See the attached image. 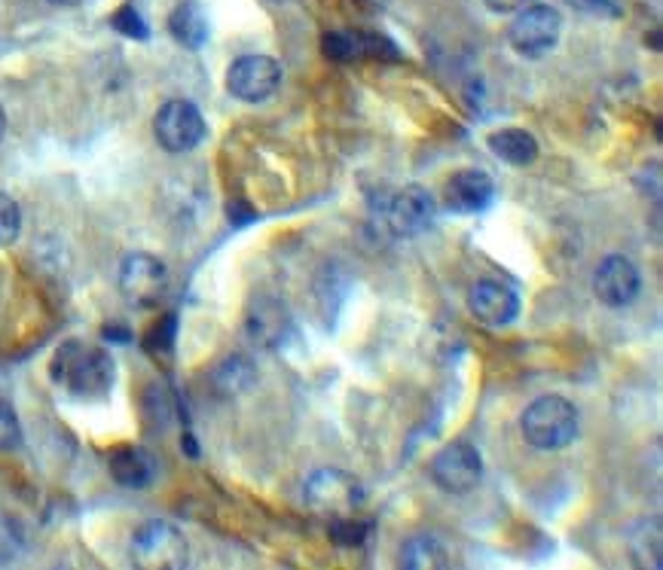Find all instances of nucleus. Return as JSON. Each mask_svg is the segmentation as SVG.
Segmentation results:
<instances>
[{
    "mask_svg": "<svg viewBox=\"0 0 663 570\" xmlns=\"http://www.w3.org/2000/svg\"><path fill=\"white\" fill-rule=\"evenodd\" d=\"M53 376L58 384H65L68 394L80 396V400H101L113 384V360L111 354L101 348L70 342L58 351Z\"/></svg>",
    "mask_w": 663,
    "mask_h": 570,
    "instance_id": "nucleus-1",
    "label": "nucleus"
},
{
    "mask_svg": "<svg viewBox=\"0 0 663 570\" xmlns=\"http://www.w3.org/2000/svg\"><path fill=\"white\" fill-rule=\"evenodd\" d=\"M578 436V409L563 396H541L523 412V439L539 451H560Z\"/></svg>",
    "mask_w": 663,
    "mask_h": 570,
    "instance_id": "nucleus-2",
    "label": "nucleus"
},
{
    "mask_svg": "<svg viewBox=\"0 0 663 570\" xmlns=\"http://www.w3.org/2000/svg\"><path fill=\"white\" fill-rule=\"evenodd\" d=\"M129 552L141 570H180L190 561L187 537L168 522H144L132 534Z\"/></svg>",
    "mask_w": 663,
    "mask_h": 570,
    "instance_id": "nucleus-3",
    "label": "nucleus"
},
{
    "mask_svg": "<svg viewBox=\"0 0 663 570\" xmlns=\"http://www.w3.org/2000/svg\"><path fill=\"white\" fill-rule=\"evenodd\" d=\"M303 501L318 516L343 518L352 516L361 503H364V489H361L358 479L349 476L346 470L324 467V470H316V473L306 479Z\"/></svg>",
    "mask_w": 663,
    "mask_h": 570,
    "instance_id": "nucleus-4",
    "label": "nucleus"
},
{
    "mask_svg": "<svg viewBox=\"0 0 663 570\" xmlns=\"http://www.w3.org/2000/svg\"><path fill=\"white\" fill-rule=\"evenodd\" d=\"M560 34H563V15L548 3H526L508 27V43L523 58H541L560 43Z\"/></svg>",
    "mask_w": 663,
    "mask_h": 570,
    "instance_id": "nucleus-5",
    "label": "nucleus"
},
{
    "mask_svg": "<svg viewBox=\"0 0 663 570\" xmlns=\"http://www.w3.org/2000/svg\"><path fill=\"white\" fill-rule=\"evenodd\" d=\"M153 135L159 141V147L166 153H190L202 144L206 137V120L196 108L194 101H184V98H175V101H166L156 120H153Z\"/></svg>",
    "mask_w": 663,
    "mask_h": 570,
    "instance_id": "nucleus-6",
    "label": "nucleus"
},
{
    "mask_svg": "<svg viewBox=\"0 0 663 570\" xmlns=\"http://www.w3.org/2000/svg\"><path fill=\"white\" fill-rule=\"evenodd\" d=\"M281 86V65L269 55H242L226 70V89L230 96L248 104H261L273 98Z\"/></svg>",
    "mask_w": 663,
    "mask_h": 570,
    "instance_id": "nucleus-7",
    "label": "nucleus"
},
{
    "mask_svg": "<svg viewBox=\"0 0 663 570\" xmlns=\"http://www.w3.org/2000/svg\"><path fill=\"white\" fill-rule=\"evenodd\" d=\"M480 476H484L480 451L468 443L441 448L431 461V479L446 494H468L480 485Z\"/></svg>",
    "mask_w": 663,
    "mask_h": 570,
    "instance_id": "nucleus-8",
    "label": "nucleus"
},
{
    "mask_svg": "<svg viewBox=\"0 0 663 570\" xmlns=\"http://www.w3.org/2000/svg\"><path fill=\"white\" fill-rule=\"evenodd\" d=\"M168 287V269L151 254H129L120 266V293L139 309L156 305Z\"/></svg>",
    "mask_w": 663,
    "mask_h": 570,
    "instance_id": "nucleus-9",
    "label": "nucleus"
},
{
    "mask_svg": "<svg viewBox=\"0 0 663 570\" xmlns=\"http://www.w3.org/2000/svg\"><path fill=\"white\" fill-rule=\"evenodd\" d=\"M438 214V204L431 199L429 190L422 187H404L398 190L386 204V226L391 235L398 238H413L431 230Z\"/></svg>",
    "mask_w": 663,
    "mask_h": 570,
    "instance_id": "nucleus-10",
    "label": "nucleus"
},
{
    "mask_svg": "<svg viewBox=\"0 0 663 570\" xmlns=\"http://www.w3.org/2000/svg\"><path fill=\"white\" fill-rule=\"evenodd\" d=\"M639 290H642V275L633 266V259H627L623 254H611L596 266L594 293L608 309L630 305L639 297Z\"/></svg>",
    "mask_w": 663,
    "mask_h": 570,
    "instance_id": "nucleus-11",
    "label": "nucleus"
},
{
    "mask_svg": "<svg viewBox=\"0 0 663 570\" xmlns=\"http://www.w3.org/2000/svg\"><path fill=\"white\" fill-rule=\"evenodd\" d=\"M471 314L486 326H508L520 314V297L501 281H480L468 293Z\"/></svg>",
    "mask_w": 663,
    "mask_h": 570,
    "instance_id": "nucleus-12",
    "label": "nucleus"
},
{
    "mask_svg": "<svg viewBox=\"0 0 663 570\" xmlns=\"http://www.w3.org/2000/svg\"><path fill=\"white\" fill-rule=\"evenodd\" d=\"M496 199L493 177L480 168H462L446 183V204L456 214H480Z\"/></svg>",
    "mask_w": 663,
    "mask_h": 570,
    "instance_id": "nucleus-13",
    "label": "nucleus"
},
{
    "mask_svg": "<svg viewBox=\"0 0 663 570\" xmlns=\"http://www.w3.org/2000/svg\"><path fill=\"white\" fill-rule=\"evenodd\" d=\"M111 476L125 485V489H144V485H151L153 476H156V461H153V455H147L144 448L139 446H125L117 448L111 455Z\"/></svg>",
    "mask_w": 663,
    "mask_h": 570,
    "instance_id": "nucleus-14",
    "label": "nucleus"
},
{
    "mask_svg": "<svg viewBox=\"0 0 663 570\" xmlns=\"http://www.w3.org/2000/svg\"><path fill=\"white\" fill-rule=\"evenodd\" d=\"M489 149L493 156H498L501 163L517 165V168H526L539 159V141L529 135L526 128H501V132H493L489 135Z\"/></svg>",
    "mask_w": 663,
    "mask_h": 570,
    "instance_id": "nucleus-15",
    "label": "nucleus"
},
{
    "mask_svg": "<svg viewBox=\"0 0 663 570\" xmlns=\"http://www.w3.org/2000/svg\"><path fill=\"white\" fill-rule=\"evenodd\" d=\"M290 329L288 312L285 305H278L276 299H261L254 302L248 321V333L254 336V342H261L266 348H273L278 342L285 339V333Z\"/></svg>",
    "mask_w": 663,
    "mask_h": 570,
    "instance_id": "nucleus-16",
    "label": "nucleus"
},
{
    "mask_svg": "<svg viewBox=\"0 0 663 570\" xmlns=\"http://www.w3.org/2000/svg\"><path fill=\"white\" fill-rule=\"evenodd\" d=\"M168 31L187 49H199L208 41V19L199 0H184L175 7V13L168 15Z\"/></svg>",
    "mask_w": 663,
    "mask_h": 570,
    "instance_id": "nucleus-17",
    "label": "nucleus"
},
{
    "mask_svg": "<svg viewBox=\"0 0 663 570\" xmlns=\"http://www.w3.org/2000/svg\"><path fill=\"white\" fill-rule=\"evenodd\" d=\"M401 565L410 570H441L450 565V552L441 537L434 534H416L401 549Z\"/></svg>",
    "mask_w": 663,
    "mask_h": 570,
    "instance_id": "nucleus-18",
    "label": "nucleus"
},
{
    "mask_svg": "<svg viewBox=\"0 0 663 570\" xmlns=\"http://www.w3.org/2000/svg\"><path fill=\"white\" fill-rule=\"evenodd\" d=\"M321 49L333 62H355V58H367V31H328Z\"/></svg>",
    "mask_w": 663,
    "mask_h": 570,
    "instance_id": "nucleus-19",
    "label": "nucleus"
},
{
    "mask_svg": "<svg viewBox=\"0 0 663 570\" xmlns=\"http://www.w3.org/2000/svg\"><path fill=\"white\" fill-rule=\"evenodd\" d=\"M214 381L221 384L226 394H239V391H245L251 381H254V369H251L248 360H242V357H233V360H226V364L218 369Z\"/></svg>",
    "mask_w": 663,
    "mask_h": 570,
    "instance_id": "nucleus-20",
    "label": "nucleus"
},
{
    "mask_svg": "<svg viewBox=\"0 0 663 570\" xmlns=\"http://www.w3.org/2000/svg\"><path fill=\"white\" fill-rule=\"evenodd\" d=\"M331 537L336 540V546H343V549H358V546L364 544V537H367V522H355L352 516L333 518Z\"/></svg>",
    "mask_w": 663,
    "mask_h": 570,
    "instance_id": "nucleus-21",
    "label": "nucleus"
},
{
    "mask_svg": "<svg viewBox=\"0 0 663 570\" xmlns=\"http://www.w3.org/2000/svg\"><path fill=\"white\" fill-rule=\"evenodd\" d=\"M19 230H22V211L7 192H0V247L13 245Z\"/></svg>",
    "mask_w": 663,
    "mask_h": 570,
    "instance_id": "nucleus-22",
    "label": "nucleus"
},
{
    "mask_svg": "<svg viewBox=\"0 0 663 570\" xmlns=\"http://www.w3.org/2000/svg\"><path fill=\"white\" fill-rule=\"evenodd\" d=\"M22 446V424L10 403H0V451H15Z\"/></svg>",
    "mask_w": 663,
    "mask_h": 570,
    "instance_id": "nucleus-23",
    "label": "nucleus"
},
{
    "mask_svg": "<svg viewBox=\"0 0 663 570\" xmlns=\"http://www.w3.org/2000/svg\"><path fill=\"white\" fill-rule=\"evenodd\" d=\"M113 27H117V31H123L125 37H139V41L147 37V25L141 22V15L135 13L132 7H125V10L117 13V19H113Z\"/></svg>",
    "mask_w": 663,
    "mask_h": 570,
    "instance_id": "nucleus-24",
    "label": "nucleus"
},
{
    "mask_svg": "<svg viewBox=\"0 0 663 570\" xmlns=\"http://www.w3.org/2000/svg\"><path fill=\"white\" fill-rule=\"evenodd\" d=\"M568 3H575V10L587 15H606V19H618L621 15V10L611 0H568Z\"/></svg>",
    "mask_w": 663,
    "mask_h": 570,
    "instance_id": "nucleus-25",
    "label": "nucleus"
},
{
    "mask_svg": "<svg viewBox=\"0 0 663 570\" xmlns=\"http://www.w3.org/2000/svg\"><path fill=\"white\" fill-rule=\"evenodd\" d=\"M484 3L493 13H517V10H523L529 0H484Z\"/></svg>",
    "mask_w": 663,
    "mask_h": 570,
    "instance_id": "nucleus-26",
    "label": "nucleus"
},
{
    "mask_svg": "<svg viewBox=\"0 0 663 570\" xmlns=\"http://www.w3.org/2000/svg\"><path fill=\"white\" fill-rule=\"evenodd\" d=\"M49 3H56V7H77L80 0H49Z\"/></svg>",
    "mask_w": 663,
    "mask_h": 570,
    "instance_id": "nucleus-27",
    "label": "nucleus"
},
{
    "mask_svg": "<svg viewBox=\"0 0 663 570\" xmlns=\"http://www.w3.org/2000/svg\"><path fill=\"white\" fill-rule=\"evenodd\" d=\"M7 132V116H3V108H0V137Z\"/></svg>",
    "mask_w": 663,
    "mask_h": 570,
    "instance_id": "nucleus-28",
    "label": "nucleus"
}]
</instances>
